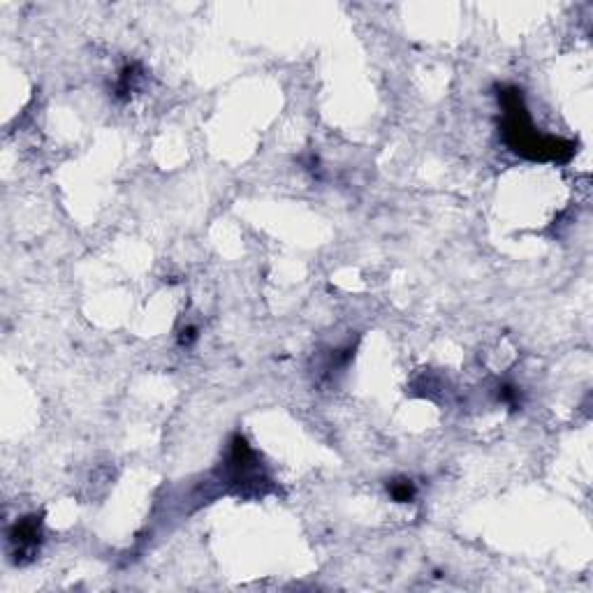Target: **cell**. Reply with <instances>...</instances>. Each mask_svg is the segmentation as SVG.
<instances>
[{"label": "cell", "instance_id": "2", "mask_svg": "<svg viewBox=\"0 0 593 593\" xmlns=\"http://www.w3.org/2000/svg\"><path fill=\"white\" fill-rule=\"evenodd\" d=\"M10 540L19 544L22 551H33L40 542V521L37 519H22L12 528Z\"/></svg>", "mask_w": 593, "mask_h": 593}, {"label": "cell", "instance_id": "4", "mask_svg": "<svg viewBox=\"0 0 593 593\" xmlns=\"http://www.w3.org/2000/svg\"><path fill=\"white\" fill-rule=\"evenodd\" d=\"M192 339H195V327L183 329V332H181V343H185V346H188Z\"/></svg>", "mask_w": 593, "mask_h": 593}, {"label": "cell", "instance_id": "3", "mask_svg": "<svg viewBox=\"0 0 593 593\" xmlns=\"http://www.w3.org/2000/svg\"><path fill=\"white\" fill-rule=\"evenodd\" d=\"M390 494L394 501L406 503V501H412V496H415V487H412L410 480H399V482H392L390 485Z\"/></svg>", "mask_w": 593, "mask_h": 593}, {"label": "cell", "instance_id": "1", "mask_svg": "<svg viewBox=\"0 0 593 593\" xmlns=\"http://www.w3.org/2000/svg\"><path fill=\"white\" fill-rule=\"evenodd\" d=\"M503 102H506V112H508L506 137L508 144L517 153L533 158V160H568L572 156L575 144L554 140V137H542L531 128L519 91L503 93Z\"/></svg>", "mask_w": 593, "mask_h": 593}]
</instances>
